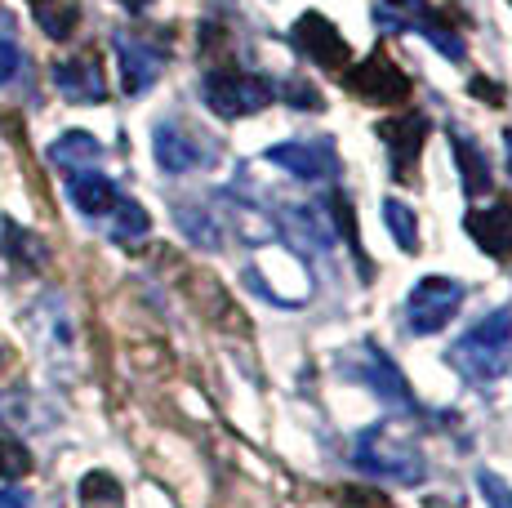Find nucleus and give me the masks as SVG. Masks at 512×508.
I'll list each match as a JSON object with an SVG mask.
<instances>
[{"instance_id":"obj_12","label":"nucleus","mask_w":512,"mask_h":508,"mask_svg":"<svg viewBox=\"0 0 512 508\" xmlns=\"http://www.w3.org/2000/svg\"><path fill=\"white\" fill-rule=\"evenodd\" d=\"M152 152H156V165H161L165 174H187L196 170V165H205V143L196 139L192 130H183L179 121H161L152 130Z\"/></svg>"},{"instance_id":"obj_27","label":"nucleus","mask_w":512,"mask_h":508,"mask_svg":"<svg viewBox=\"0 0 512 508\" xmlns=\"http://www.w3.org/2000/svg\"><path fill=\"white\" fill-rule=\"evenodd\" d=\"M477 491L490 508H512V486L499 473H490V468H477Z\"/></svg>"},{"instance_id":"obj_17","label":"nucleus","mask_w":512,"mask_h":508,"mask_svg":"<svg viewBox=\"0 0 512 508\" xmlns=\"http://www.w3.org/2000/svg\"><path fill=\"white\" fill-rule=\"evenodd\" d=\"M67 197H72V205L81 214H107L116 201H121V192H116V183L103 179V174L81 170V174H72V183H67Z\"/></svg>"},{"instance_id":"obj_20","label":"nucleus","mask_w":512,"mask_h":508,"mask_svg":"<svg viewBox=\"0 0 512 508\" xmlns=\"http://www.w3.org/2000/svg\"><path fill=\"white\" fill-rule=\"evenodd\" d=\"M285 223L303 228V237H308L312 250H330L334 246V219L321 210V205H290V210H285Z\"/></svg>"},{"instance_id":"obj_9","label":"nucleus","mask_w":512,"mask_h":508,"mask_svg":"<svg viewBox=\"0 0 512 508\" xmlns=\"http://www.w3.org/2000/svg\"><path fill=\"white\" fill-rule=\"evenodd\" d=\"M379 18H383V23H388V27H410V32L428 36V41L437 45V50L446 54L450 63H459V58L468 54V50H464V36H459L455 27H450V18H441L437 9L419 5V0H410V5H401L397 14H392V9H383Z\"/></svg>"},{"instance_id":"obj_22","label":"nucleus","mask_w":512,"mask_h":508,"mask_svg":"<svg viewBox=\"0 0 512 508\" xmlns=\"http://www.w3.org/2000/svg\"><path fill=\"white\" fill-rule=\"evenodd\" d=\"M383 223H388L392 241H397L406 254L419 250V219H415V210H410L406 201H397V197L383 201Z\"/></svg>"},{"instance_id":"obj_11","label":"nucleus","mask_w":512,"mask_h":508,"mask_svg":"<svg viewBox=\"0 0 512 508\" xmlns=\"http://www.w3.org/2000/svg\"><path fill=\"white\" fill-rule=\"evenodd\" d=\"M214 214H219V223H228L241 241H250V246L277 241V219L254 201H241V197H232V192H214Z\"/></svg>"},{"instance_id":"obj_32","label":"nucleus","mask_w":512,"mask_h":508,"mask_svg":"<svg viewBox=\"0 0 512 508\" xmlns=\"http://www.w3.org/2000/svg\"><path fill=\"white\" fill-rule=\"evenodd\" d=\"M504 152H508V174H512V130H504Z\"/></svg>"},{"instance_id":"obj_4","label":"nucleus","mask_w":512,"mask_h":508,"mask_svg":"<svg viewBox=\"0 0 512 508\" xmlns=\"http://www.w3.org/2000/svg\"><path fill=\"white\" fill-rule=\"evenodd\" d=\"M339 370L348 379H357V384H366L370 393L379 397L383 406L397 410V415H419V402H415V393H410L406 375H401L397 361L383 353V348H374V344L348 348V353H339Z\"/></svg>"},{"instance_id":"obj_2","label":"nucleus","mask_w":512,"mask_h":508,"mask_svg":"<svg viewBox=\"0 0 512 508\" xmlns=\"http://www.w3.org/2000/svg\"><path fill=\"white\" fill-rule=\"evenodd\" d=\"M352 464H357L361 473L379 477V482H401V486H415V482H423V473H428L423 451L406 433H397V424H370L366 433H357V442H352Z\"/></svg>"},{"instance_id":"obj_24","label":"nucleus","mask_w":512,"mask_h":508,"mask_svg":"<svg viewBox=\"0 0 512 508\" xmlns=\"http://www.w3.org/2000/svg\"><path fill=\"white\" fill-rule=\"evenodd\" d=\"M36 14H41L45 36H54V41H67V36L76 32V14H81V9H76L72 0H63V5H54V0H41V5H36Z\"/></svg>"},{"instance_id":"obj_7","label":"nucleus","mask_w":512,"mask_h":508,"mask_svg":"<svg viewBox=\"0 0 512 508\" xmlns=\"http://www.w3.org/2000/svg\"><path fill=\"white\" fill-rule=\"evenodd\" d=\"M290 41H294V50H299L303 58H312V63L334 67V72L348 67V41H343L339 27H334L326 14H317V9H308V14L294 18Z\"/></svg>"},{"instance_id":"obj_33","label":"nucleus","mask_w":512,"mask_h":508,"mask_svg":"<svg viewBox=\"0 0 512 508\" xmlns=\"http://www.w3.org/2000/svg\"><path fill=\"white\" fill-rule=\"evenodd\" d=\"M401 5H410V0H383V9H401Z\"/></svg>"},{"instance_id":"obj_19","label":"nucleus","mask_w":512,"mask_h":508,"mask_svg":"<svg viewBox=\"0 0 512 508\" xmlns=\"http://www.w3.org/2000/svg\"><path fill=\"white\" fill-rule=\"evenodd\" d=\"M45 156H49V165H58V170H90L98 156H103V143L85 130H72V134H63V139L49 143Z\"/></svg>"},{"instance_id":"obj_8","label":"nucleus","mask_w":512,"mask_h":508,"mask_svg":"<svg viewBox=\"0 0 512 508\" xmlns=\"http://www.w3.org/2000/svg\"><path fill=\"white\" fill-rule=\"evenodd\" d=\"M263 161L277 165V170H285L299 183H326L339 174V156H334L330 143H303V139L272 143V148L263 152Z\"/></svg>"},{"instance_id":"obj_6","label":"nucleus","mask_w":512,"mask_h":508,"mask_svg":"<svg viewBox=\"0 0 512 508\" xmlns=\"http://www.w3.org/2000/svg\"><path fill=\"white\" fill-rule=\"evenodd\" d=\"M343 85H348L357 99H370V103H401L410 94V76L383 50H374L370 58H361L352 72H343Z\"/></svg>"},{"instance_id":"obj_35","label":"nucleus","mask_w":512,"mask_h":508,"mask_svg":"<svg viewBox=\"0 0 512 508\" xmlns=\"http://www.w3.org/2000/svg\"><path fill=\"white\" fill-rule=\"evenodd\" d=\"M36 5H41V0H36Z\"/></svg>"},{"instance_id":"obj_23","label":"nucleus","mask_w":512,"mask_h":508,"mask_svg":"<svg viewBox=\"0 0 512 508\" xmlns=\"http://www.w3.org/2000/svg\"><path fill=\"white\" fill-rule=\"evenodd\" d=\"M81 508H121V482L107 473H90L81 477Z\"/></svg>"},{"instance_id":"obj_29","label":"nucleus","mask_w":512,"mask_h":508,"mask_svg":"<svg viewBox=\"0 0 512 508\" xmlns=\"http://www.w3.org/2000/svg\"><path fill=\"white\" fill-rule=\"evenodd\" d=\"M18 63H23L18 45H14V41H0V85L14 81V76H18Z\"/></svg>"},{"instance_id":"obj_30","label":"nucleus","mask_w":512,"mask_h":508,"mask_svg":"<svg viewBox=\"0 0 512 508\" xmlns=\"http://www.w3.org/2000/svg\"><path fill=\"white\" fill-rule=\"evenodd\" d=\"M499 85H490L486 76H477V81H472V94H477V99H490V103H504V94H495Z\"/></svg>"},{"instance_id":"obj_34","label":"nucleus","mask_w":512,"mask_h":508,"mask_svg":"<svg viewBox=\"0 0 512 508\" xmlns=\"http://www.w3.org/2000/svg\"><path fill=\"white\" fill-rule=\"evenodd\" d=\"M0 473H5V442H0Z\"/></svg>"},{"instance_id":"obj_31","label":"nucleus","mask_w":512,"mask_h":508,"mask_svg":"<svg viewBox=\"0 0 512 508\" xmlns=\"http://www.w3.org/2000/svg\"><path fill=\"white\" fill-rule=\"evenodd\" d=\"M0 508H27V491H0Z\"/></svg>"},{"instance_id":"obj_5","label":"nucleus","mask_w":512,"mask_h":508,"mask_svg":"<svg viewBox=\"0 0 512 508\" xmlns=\"http://www.w3.org/2000/svg\"><path fill=\"white\" fill-rule=\"evenodd\" d=\"M464 304V286L450 277H423L415 290H410L406 304V326L415 335H441L450 326V317Z\"/></svg>"},{"instance_id":"obj_1","label":"nucleus","mask_w":512,"mask_h":508,"mask_svg":"<svg viewBox=\"0 0 512 508\" xmlns=\"http://www.w3.org/2000/svg\"><path fill=\"white\" fill-rule=\"evenodd\" d=\"M450 366H459L472 384H495L512 361V308H495L481 321H472L468 335L455 339Z\"/></svg>"},{"instance_id":"obj_13","label":"nucleus","mask_w":512,"mask_h":508,"mask_svg":"<svg viewBox=\"0 0 512 508\" xmlns=\"http://www.w3.org/2000/svg\"><path fill=\"white\" fill-rule=\"evenodd\" d=\"M54 85L67 103H103L107 99V85H103V67L90 54H76L54 63Z\"/></svg>"},{"instance_id":"obj_28","label":"nucleus","mask_w":512,"mask_h":508,"mask_svg":"<svg viewBox=\"0 0 512 508\" xmlns=\"http://www.w3.org/2000/svg\"><path fill=\"white\" fill-rule=\"evenodd\" d=\"M339 500L348 508H392L379 491H370V486H348V491H339Z\"/></svg>"},{"instance_id":"obj_25","label":"nucleus","mask_w":512,"mask_h":508,"mask_svg":"<svg viewBox=\"0 0 512 508\" xmlns=\"http://www.w3.org/2000/svg\"><path fill=\"white\" fill-rule=\"evenodd\" d=\"M0 246L14 254V259H27V263H41L45 259L41 241H32L23 228H14V223H0Z\"/></svg>"},{"instance_id":"obj_21","label":"nucleus","mask_w":512,"mask_h":508,"mask_svg":"<svg viewBox=\"0 0 512 508\" xmlns=\"http://www.w3.org/2000/svg\"><path fill=\"white\" fill-rule=\"evenodd\" d=\"M147 232H152V219H147V210L139 201H116L112 205V241H121V246H130V241H143Z\"/></svg>"},{"instance_id":"obj_18","label":"nucleus","mask_w":512,"mask_h":508,"mask_svg":"<svg viewBox=\"0 0 512 508\" xmlns=\"http://www.w3.org/2000/svg\"><path fill=\"white\" fill-rule=\"evenodd\" d=\"M174 219H179V228L187 232V241L192 246H201V250H223V223H219V214L214 210H205L201 201H183V205H174Z\"/></svg>"},{"instance_id":"obj_16","label":"nucleus","mask_w":512,"mask_h":508,"mask_svg":"<svg viewBox=\"0 0 512 508\" xmlns=\"http://www.w3.org/2000/svg\"><path fill=\"white\" fill-rule=\"evenodd\" d=\"M450 148H455V165H459V183H464L468 197H490V165L486 152L468 139V134L450 130Z\"/></svg>"},{"instance_id":"obj_26","label":"nucleus","mask_w":512,"mask_h":508,"mask_svg":"<svg viewBox=\"0 0 512 508\" xmlns=\"http://www.w3.org/2000/svg\"><path fill=\"white\" fill-rule=\"evenodd\" d=\"M277 99H285L290 107H299V112H303V107H308V112H321V107H326V99H321V94H317V85L299 81V76H290V81L281 85V90H277Z\"/></svg>"},{"instance_id":"obj_15","label":"nucleus","mask_w":512,"mask_h":508,"mask_svg":"<svg viewBox=\"0 0 512 508\" xmlns=\"http://www.w3.org/2000/svg\"><path fill=\"white\" fill-rule=\"evenodd\" d=\"M464 228L490 259H512V205L495 201L486 210H472L464 219Z\"/></svg>"},{"instance_id":"obj_3","label":"nucleus","mask_w":512,"mask_h":508,"mask_svg":"<svg viewBox=\"0 0 512 508\" xmlns=\"http://www.w3.org/2000/svg\"><path fill=\"white\" fill-rule=\"evenodd\" d=\"M201 99L214 116H223V121H241V116L263 112V107L277 99V85H272L268 76L241 72V67H214L201 81Z\"/></svg>"},{"instance_id":"obj_10","label":"nucleus","mask_w":512,"mask_h":508,"mask_svg":"<svg viewBox=\"0 0 512 508\" xmlns=\"http://www.w3.org/2000/svg\"><path fill=\"white\" fill-rule=\"evenodd\" d=\"M116 58H121V90L125 94H147L165 72V50L147 45L139 36H116Z\"/></svg>"},{"instance_id":"obj_14","label":"nucleus","mask_w":512,"mask_h":508,"mask_svg":"<svg viewBox=\"0 0 512 508\" xmlns=\"http://www.w3.org/2000/svg\"><path fill=\"white\" fill-rule=\"evenodd\" d=\"M374 134H379V143L388 148L397 179H410V161H415L419 148H423L428 121H423L419 112H415V116H392V121H379V125H374Z\"/></svg>"}]
</instances>
